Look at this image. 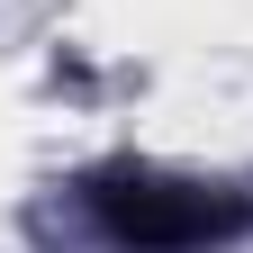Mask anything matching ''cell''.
Segmentation results:
<instances>
[{
	"mask_svg": "<svg viewBox=\"0 0 253 253\" xmlns=\"http://www.w3.org/2000/svg\"><path fill=\"white\" fill-rule=\"evenodd\" d=\"M100 208H109V226H118L126 244H145V253L217 244V235L235 226L226 199H199V190H172V181H136V172H126L118 190H100Z\"/></svg>",
	"mask_w": 253,
	"mask_h": 253,
	"instance_id": "1",
	"label": "cell"
}]
</instances>
